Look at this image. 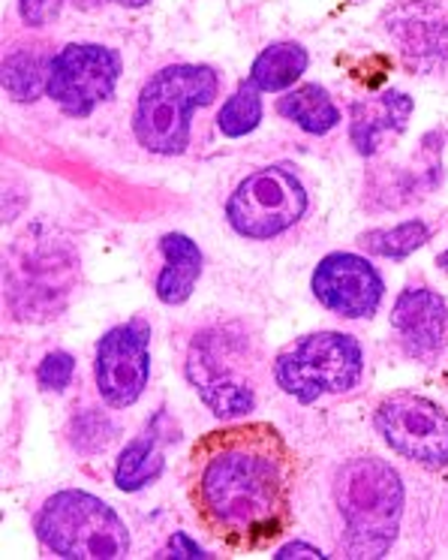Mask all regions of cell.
Masks as SVG:
<instances>
[{
	"label": "cell",
	"instance_id": "cell-1",
	"mask_svg": "<svg viewBox=\"0 0 448 560\" xmlns=\"http://www.w3.org/2000/svg\"><path fill=\"white\" fill-rule=\"evenodd\" d=\"M298 455L271 422H238L196 440L187 498L196 522L229 551H259L292 524Z\"/></svg>",
	"mask_w": 448,
	"mask_h": 560
},
{
	"label": "cell",
	"instance_id": "cell-2",
	"mask_svg": "<svg viewBox=\"0 0 448 560\" xmlns=\"http://www.w3.org/2000/svg\"><path fill=\"white\" fill-rule=\"evenodd\" d=\"M343 551L350 558H382L394 546L403 512V482L398 470L376 455H358L334 479Z\"/></svg>",
	"mask_w": 448,
	"mask_h": 560
},
{
	"label": "cell",
	"instance_id": "cell-3",
	"mask_svg": "<svg viewBox=\"0 0 448 560\" xmlns=\"http://www.w3.org/2000/svg\"><path fill=\"white\" fill-rule=\"evenodd\" d=\"M220 94V75L205 63H172L142 88L133 115V133L151 154L175 158L190 142L193 112L211 106Z\"/></svg>",
	"mask_w": 448,
	"mask_h": 560
},
{
	"label": "cell",
	"instance_id": "cell-4",
	"mask_svg": "<svg viewBox=\"0 0 448 560\" xmlns=\"http://www.w3.org/2000/svg\"><path fill=\"white\" fill-rule=\"evenodd\" d=\"M37 536L51 555L70 560H115L130 555V530L106 500L87 491H58L43 503Z\"/></svg>",
	"mask_w": 448,
	"mask_h": 560
},
{
	"label": "cell",
	"instance_id": "cell-5",
	"mask_svg": "<svg viewBox=\"0 0 448 560\" xmlns=\"http://www.w3.org/2000/svg\"><path fill=\"white\" fill-rule=\"evenodd\" d=\"M362 374V343L343 331H314L286 347L274 362L278 386L302 404L355 389Z\"/></svg>",
	"mask_w": 448,
	"mask_h": 560
},
{
	"label": "cell",
	"instance_id": "cell-6",
	"mask_svg": "<svg viewBox=\"0 0 448 560\" xmlns=\"http://www.w3.org/2000/svg\"><path fill=\"white\" fill-rule=\"evenodd\" d=\"M304 211L307 190L302 178L290 166H262L235 187L226 206V218L232 230L244 238L268 242L292 230L304 218Z\"/></svg>",
	"mask_w": 448,
	"mask_h": 560
},
{
	"label": "cell",
	"instance_id": "cell-7",
	"mask_svg": "<svg viewBox=\"0 0 448 560\" xmlns=\"http://www.w3.org/2000/svg\"><path fill=\"white\" fill-rule=\"evenodd\" d=\"M118 79H121L118 51L99 43H70L51 58L46 94L67 115L87 118L115 94Z\"/></svg>",
	"mask_w": 448,
	"mask_h": 560
},
{
	"label": "cell",
	"instance_id": "cell-8",
	"mask_svg": "<svg viewBox=\"0 0 448 560\" xmlns=\"http://www.w3.org/2000/svg\"><path fill=\"white\" fill-rule=\"evenodd\" d=\"M376 431L406 462L439 470L448 464V416L422 395L398 392L376 407Z\"/></svg>",
	"mask_w": 448,
	"mask_h": 560
},
{
	"label": "cell",
	"instance_id": "cell-9",
	"mask_svg": "<svg viewBox=\"0 0 448 560\" xmlns=\"http://www.w3.org/2000/svg\"><path fill=\"white\" fill-rule=\"evenodd\" d=\"M382 31L410 73L431 75L448 67V3L394 0L382 13Z\"/></svg>",
	"mask_w": 448,
	"mask_h": 560
},
{
	"label": "cell",
	"instance_id": "cell-10",
	"mask_svg": "<svg viewBox=\"0 0 448 560\" xmlns=\"http://www.w3.org/2000/svg\"><path fill=\"white\" fill-rule=\"evenodd\" d=\"M94 377L109 407H133L142 398L151 377V326L145 319L121 323L99 338Z\"/></svg>",
	"mask_w": 448,
	"mask_h": 560
},
{
	"label": "cell",
	"instance_id": "cell-11",
	"mask_svg": "<svg viewBox=\"0 0 448 560\" xmlns=\"http://www.w3.org/2000/svg\"><path fill=\"white\" fill-rule=\"evenodd\" d=\"M187 377L199 392V398L211 407V413L220 419L250 413L254 410V386L241 377L235 365V350L229 343L220 347L217 335L196 338L190 359H187Z\"/></svg>",
	"mask_w": 448,
	"mask_h": 560
},
{
	"label": "cell",
	"instance_id": "cell-12",
	"mask_svg": "<svg viewBox=\"0 0 448 560\" xmlns=\"http://www.w3.org/2000/svg\"><path fill=\"white\" fill-rule=\"evenodd\" d=\"M310 287L319 305L346 319L374 317L386 290L379 271L358 254H328L316 266Z\"/></svg>",
	"mask_w": 448,
	"mask_h": 560
},
{
	"label": "cell",
	"instance_id": "cell-13",
	"mask_svg": "<svg viewBox=\"0 0 448 560\" xmlns=\"http://www.w3.org/2000/svg\"><path fill=\"white\" fill-rule=\"evenodd\" d=\"M391 329L403 353L418 362H431L448 338V302L427 287H410L394 302Z\"/></svg>",
	"mask_w": 448,
	"mask_h": 560
},
{
	"label": "cell",
	"instance_id": "cell-14",
	"mask_svg": "<svg viewBox=\"0 0 448 560\" xmlns=\"http://www.w3.org/2000/svg\"><path fill=\"white\" fill-rule=\"evenodd\" d=\"M412 109L415 103L403 91H382L379 97L355 103L350 112V139L355 151L364 158H374L388 136L406 130Z\"/></svg>",
	"mask_w": 448,
	"mask_h": 560
},
{
	"label": "cell",
	"instance_id": "cell-15",
	"mask_svg": "<svg viewBox=\"0 0 448 560\" xmlns=\"http://www.w3.org/2000/svg\"><path fill=\"white\" fill-rule=\"evenodd\" d=\"M160 250L166 256V266L157 278V299L163 305H184L202 278V250L181 232L163 235Z\"/></svg>",
	"mask_w": 448,
	"mask_h": 560
},
{
	"label": "cell",
	"instance_id": "cell-16",
	"mask_svg": "<svg viewBox=\"0 0 448 560\" xmlns=\"http://www.w3.org/2000/svg\"><path fill=\"white\" fill-rule=\"evenodd\" d=\"M160 422V416H157ZM157 422L145 428L142 438H135L127 450L118 455L115 464V482L121 491H139V488L157 482L166 458H163V438L157 434Z\"/></svg>",
	"mask_w": 448,
	"mask_h": 560
},
{
	"label": "cell",
	"instance_id": "cell-17",
	"mask_svg": "<svg viewBox=\"0 0 448 560\" xmlns=\"http://www.w3.org/2000/svg\"><path fill=\"white\" fill-rule=\"evenodd\" d=\"M278 112L310 136L331 133L340 124V109L322 85L292 88L278 100Z\"/></svg>",
	"mask_w": 448,
	"mask_h": 560
},
{
	"label": "cell",
	"instance_id": "cell-18",
	"mask_svg": "<svg viewBox=\"0 0 448 560\" xmlns=\"http://www.w3.org/2000/svg\"><path fill=\"white\" fill-rule=\"evenodd\" d=\"M51 58L43 46H22L3 58V91L15 103H34L49 88Z\"/></svg>",
	"mask_w": 448,
	"mask_h": 560
},
{
	"label": "cell",
	"instance_id": "cell-19",
	"mask_svg": "<svg viewBox=\"0 0 448 560\" xmlns=\"http://www.w3.org/2000/svg\"><path fill=\"white\" fill-rule=\"evenodd\" d=\"M307 63H310V58H307V49L302 43H271L256 55L247 79L259 91H286L302 79Z\"/></svg>",
	"mask_w": 448,
	"mask_h": 560
},
{
	"label": "cell",
	"instance_id": "cell-20",
	"mask_svg": "<svg viewBox=\"0 0 448 560\" xmlns=\"http://www.w3.org/2000/svg\"><path fill=\"white\" fill-rule=\"evenodd\" d=\"M259 94L262 91L250 79H244L241 85L235 88V94L223 103V109L217 112L220 133L229 136V139H241V136L254 133L259 121H262V112H266Z\"/></svg>",
	"mask_w": 448,
	"mask_h": 560
},
{
	"label": "cell",
	"instance_id": "cell-21",
	"mask_svg": "<svg viewBox=\"0 0 448 560\" xmlns=\"http://www.w3.org/2000/svg\"><path fill=\"white\" fill-rule=\"evenodd\" d=\"M427 238H431V230L424 220H406L391 230L364 232L362 244L367 247V254L382 256V259H403V256L415 254Z\"/></svg>",
	"mask_w": 448,
	"mask_h": 560
},
{
	"label": "cell",
	"instance_id": "cell-22",
	"mask_svg": "<svg viewBox=\"0 0 448 560\" xmlns=\"http://www.w3.org/2000/svg\"><path fill=\"white\" fill-rule=\"evenodd\" d=\"M75 374V359L70 353H49L37 368V383L46 392H63Z\"/></svg>",
	"mask_w": 448,
	"mask_h": 560
},
{
	"label": "cell",
	"instance_id": "cell-23",
	"mask_svg": "<svg viewBox=\"0 0 448 560\" xmlns=\"http://www.w3.org/2000/svg\"><path fill=\"white\" fill-rule=\"evenodd\" d=\"M67 0H19V15L27 27H46L61 15Z\"/></svg>",
	"mask_w": 448,
	"mask_h": 560
},
{
	"label": "cell",
	"instance_id": "cell-24",
	"mask_svg": "<svg viewBox=\"0 0 448 560\" xmlns=\"http://www.w3.org/2000/svg\"><path fill=\"white\" fill-rule=\"evenodd\" d=\"M163 558H211L205 548L196 546L190 536L184 534H175L169 539V546H166V551H163Z\"/></svg>",
	"mask_w": 448,
	"mask_h": 560
},
{
	"label": "cell",
	"instance_id": "cell-25",
	"mask_svg": "<svg viewBox=\"0 0 448 560\" xmlns=\"http://www.w3.org/2000/svg\"><path fill=\"white\" fill-rule=\"evenodd\" d=\"M278 560H290V558H328V555H322L316 546H307V542H290V546H283L274 555Z\"/></svg>",
	"mask_w": 448,
	"mask_h": 560
},
{
	"label": "cell",
	"instance_id": "cell-26",
	"mask_svg": "<svg viewBox=\"0 0 448 560\" xmlns=\"http://www.w3.org/2000/svg\"><path fill=\"white\" fill-rule=\"evenodd\" d=\"M115 3H121V7H130V10H142V7H148L151 0H115Z\"/></svg>",
	"mask_w": 448,
	"mask_h": 560
},
{
	"label": "cell",
	"instance_id": "cell-27",
	"mask_svg": "<svg viewBox=\"0 0 448 560\" xmlns=\"http://www.w3.org/2000/svg\"><path fill=\"white\" fill-rule=\"evenodd\" d=\"M75 7H82V10H91V7H99V3H106V0H73Z\"/></svg>",
	"mask_w": 448,
	"mask_h": 560
},
{
	"label": "cell",
	"instance_id": "cell-28",
	"mask_svg": "<svg viewBox=\"0 0 448 560\" xmlns=\"http://www.w3.org/2000/svg\"><path fill=\"white\" fill-rule=\"evenodd\" d=\"M439 266L448 268V250H446V254H443V256H439Z\"/></svg>",
	"mask_w": 448,
	"mask_h": 560
}]
</instances>
